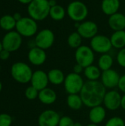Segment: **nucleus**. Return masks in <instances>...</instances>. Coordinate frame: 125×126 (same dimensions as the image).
Returning <instances> with one entry per match:
<instances>
[{"instance_id":"obj_1","label":"nucleus","mask_w":125,"mask_h":126,"mask_svg":"<svg viewBox=\"0 0 125 126\" xmlns=\"http://www.w3.org/2000/svg\"><path fill=\"white\" fill-rule=\"evenodd\" d=\"M106 92L105 87L99 80H88L85 82L80 95L83 105L91 109L102 105Z\"/></svg>"},{"instance_id":"obj_2","label":"nucleus","mask_w":125,"mask_h":126,"mask_svg":"<svg viewBox=\"0 0 125 126\" xmlns=\"http://www.w3.org/2000/svg\"><path fill=\"white\" fill-rule=\"evenodd\" d=\"M49 0H32L27 5L29 16L36 21L46 19L49 16Z\"/></svg>"},{"instance_id":"obj_3","label":"nucleus","mask_w":125,"mask_h":126,"mask_svg":"<svg viewBox=\"0 0 125 126\" xmlns=\"http://www.w3.org/2000/svg\"><path fill=\"white\" fill-rule=\"evenodd\" d=\"M66 14L70 19L79 23L85 20L88 15L87 5L79 0L72 1L66 7Z\"/></svg>"},{"instance_id":"obj_4","label":"nucleus","mask_w":125,"mask_h":126,"mask_svg":"<svg viewBox=\"0 0 125 126\" xmlns=\"http://www.w3.org/2000/svg\"><path fill=\"white\" fill-rule=\"evenodd\" d=\"M10 72L13 78L20 83H27L30 82L33 73L31 67L24 62H16L13 63L11 66Z\"/></svg>"},{"instance_id":"obj_5","label":"nucleus","mask_w":125,"mask_h":126,"mask_svg":"<svg viewBox=\"0 0 125 126\" xmlns=\"http://www.w3.org/2000/svg\"><path fill=\"white\" fill-rule=\"evenodd\" d=\"M38 24L35 20L29 17H22L16 22L15 30L22 36L30 38L38 33Z\"/></svg>"},{"instance_id":"obj_6","label":"nucleus","mask_w":125,"mask_h":126,"mask_svg":"<svg viewBox=\"0 0 125 126\" xmlns=\"http://www.w3.org/2000/svg\"><path fill=\"white\" fill-rule=\"evenodd\" d=\"M85 84L84 80L81 75L71 72L66 75L63 83L64 89L68 94H80Z\"/></svg>"},{"instance_id":"obj_7","label":"nucleus","mask_w":125,"mask_h":126,"mask_svg":"<svg viewBox=\"0 0 125 126\" xmlns=\"http://www.w3.org/2000/svg\"><path fill=\"white\" fill-rule=\"evenodd\" d=\"M74 58L76 63H78L85 68L94 63L95 60V52L91 47L82 45L75 50Z\"/></svg>"},{"instance_id":"obj_8","label":"nucleus","mask_w":125,"mask_h":126,"mask_svg":"<svg viewBox=\"0 0 125 126\" xmlns=\"http://www.w3.org/2000/svg\"><path fill=\"white\" fill-rule=\"evenodd\" d=\"M90 47L94 52L101 55L108 53L113 48L110 38L102 34H97L92 38L90 41Z\"/></svg>"},{"instance_id":"obj_9","label":"nucleus","mask_w":125,"mask_h":126,"mask_svg":"<svg viewBox=\"0 0 125 126\" xmlns=\"http://www.w3.org/2000/svg\"><path fill=\"white\" fill-rule=\"evenodd\" d=\"M3 49L13 52L17 51L22 44V36L16 31L12 30L7 32L3 37L2 40Z\"/></svg>"},{"instance_id":"obj_10","label":"nucleus","mask_w":125,"mask_h":126,"mask_svg":"<svg viewBox=\"0 0 125 126\" xmlns=\"http://www.w3.org/2000/svg\"><path fill=\"white\" fill-rule=\"evenodd\" d=\"M55 40V36L53 31L50 29L45 28L38 32L34 41L36 47L46 50L53 46Z\"/></svg>"},{"instance_id":"obj_11","label":"nucleus","mask_w":125,"mask_h":126,"mask_svg":"<svg viewBox=\"0 0 125 126\" xmlns=\"http://www.w3.org/2000/svg\"><path fill=\"white\" fill-rule=\"evenodd\" d=\"M121 94L117 90L111 89L106 92L102 103L107 110L113 111L118 110L121 107Z\"/></svg>"},{"instance_id":"obj_12","label":"nucleus","mask_w":125,"mask_h":126,"mask_svg":"<svg viewBox=\"0 0 125 126\" xmlns=\"http://www.w3.org/2000/svg\"><path fill=\"white\" fill-rule=\"evenodd\" d=\"M77 32L83 39H91L98 34V26L93 21H83L79 23Z\"/></svg>"},{"instance_id":"obj_13","label":"nucleus","mask_w":125,"mask_h":126,"mask_svg":"<svg viewBox=\"0 0 125 126\" xmlns=\"http://www.w3.org/2000/svg\"><path fill=\"white\" fill-rule=\"evenodd\" d=\"M60 116L58 112L52 109H47L41 113L38 117L39 126H58Z\"/></svg>"},{"instance_id":"obj_14","label":"nucleus","mask_w":125,"mask_h":126,"mask_svg":"<svg viewBox=\"0 0 125 126\" xmlns=\"http://www.w3.org/2000/svg\"><path fill=\"white\" fill-rule=\"evenodd\" d=\"M120 77L121 76L116 70L111 69L102 72L100 82L106 89H113L116 87H118Z\"/></svg>"},{"instance_id":"obj_15","label":"nucleus","mask_w":125,"mask_h":126,"mask_svg":"<svg viewBox=\"0 0 125 126\" xmlns=\"http://www.w3.org/2000/svg\"><path fill=\"white\" fill-rule=\"evenodd\" d=\"M30 83L31 86L37 89L38 91L46 88L49 83L47 73L41 69L33 72Z\"/></svg>"},{"instance_id":"obj_16","label":"nucleus","mask_w":125,"mask_h":126,"mask_svg":"<svg viewBox=\"0 0 125 126\" xmlns=\"http://www.w3.org/2000/svg\"><path fill=\"white\" fill-rule=\"evenodd\" d=\"M29 61L34 66H41L46 61V51L43 49H41L38 47L30 48L28 55Z\"/></svg>"},{"instance_id":"obj_17","label":"nucleus","mask_w":125,"mask_h":126,"mask_svg":"<svg viewBox=\"0 0 125 126\" xmlns=\"http://www.w3.org/2000/svg\"><path fill=\"white\" fill-rule=\"evenodd\" d=\"M106 109L102 105L91 108L88 113V118L91 123L99 125L102 123L106 118Z\"/></svg>"},{"instance_id":"obj_18","label":"nucleus","mask_w":125,"mask_h":126,"mask_svg":"<svg viewBox=\"0 0 125 126\" xmlns=\"http://www.w3.org/2000/svg\"><path fill=\"white\" fill-rule=\"evenodd\" d=\"M108 26L113 31H119L125 30V15L117 12L108 18Z\"/></svg>"},{"instance_id":"obj_19","label":"nucleus","mask_w":125,"mask_h":126,"mask_svg":"<svg viewBox=\"0 0 125 126\" xmlns=\"http://www.w3.org/2000/svg\"><path fill=\"white\" fill-rule=\"evenodd\" d=\"M57 94L51 88L46 87L41 91L38 94V100L44 105H52L57 100Z\"/></svg>"},{"instance_id":"obj_20","label":"nucleus","mask_w":125,"mask_h":126,"mask_svg":"<svg viewBox=\"0 0 125 126\" xmlns=\"http://www.w3.org/2000/svg\"><path fill=\"white\" fill-rule=\"evenodd\" d=\"M119 0H102L101 2V10L106 16H111L117 12L120 8Z\"/></svg>"},{"instance_id":"obj_21","label":"nucleus","mask_w":125,"mask_h":126,"mask_svg":"<svg viewBox=\"0 0 125 126\" xmlns=\"http://www.w3.org/2000/svg\"><path fill=\"white\" fill-rule=\"evenodd\" d=\"M113 48L121 49L125 47V30L113 31L110 37Z\"/></svg>"},{"instance_id":"obj_22","label":"nucleus","mask_w":125,"mask_h":126,"mask_svg":"<svg viewBox=\"0 0 125 126\" xmlns=\"http://www.w3.org/2000/svg\"><path fill=\"white\" fill-rule=\"evenodd\" d=\"M47 75L49 81L52 84L55 86L63 84L66 76L62 70L59 69H52L48 72Z\"/></svg>"},{"instance_id":"obj_23","label":"nucleus","mask_w":125,"mask_h":126,"mask_svg":"<svg viewBox=\"0 0 125 126\" xmlns=\"http://www.w3.org/2000/svg\"><path fill=\"white\" fill-rule=\"evenodd\" d=\"M102 72L98 67V66L92 64V65H90L84 69L83 74L88 80L96 81V80H99L100 79Z\"/></svg>"},{"instance_id":"obj_24","label":"nucleus","mask_w":125,"mask_h":126,"mask_svg":"<svg viewBox=\"0 0 125 126\" xmlns=\"http://www.w3.org/2000/svg\"><path fill=\"white\" fill-rule=\"evenodd\" d=\"M66 103L69 108L74 111H78L81 109L83 106V102L80 94H68Z\"/></svg>"},{"instance_id":"obj_25","label":"nucleus","mask_w":125,"mask_h":126,"mask_svg":"<svg viewBox=\"0 0 125 126\" xmlns=\"http://www.w3.org/2000/svg\"><path fill=\"white\" fill-rule=\"evenodd\" d=\"M113 65V58L111 55H110L109 53H105L99 56L97 61V66L102 72L112 69Z\"/></svg>"},{"instance_id":"obj_26","label":"nucleus","mask_w":125,"mask_h":126,"mask_svg":"<svg viewBox=\"0 0 125 126\" xmlns=\"http://www.w3.org/2000/svg\"><path fill=\"white\" fill-rule=\"evenodd\" d=\"M16 21L11 15H4L0 18V27L7 32L13 30L16 26Z\"/></svg>"},{"instance_id":"obj_27","label":"nucleus","mask_w":125,"mask_h":126,"mask_svg":"<svg viewBox=\"0 0 125 126\" xmlns=\"http://www.w3.org/2000/svg\"><path fill=\"white\" fill-rule=\"evenodd\" d=\"M66 15V10L60 4H56L54 7H50L49 10V17L56 21L63 20Z\"/></svg>"},{"instance_id":"obj_28","label":"nucleus","mask_w":125,"mask_h":126,"mask_svg":"<svg viewBox=\"0 0 125 126\" xmlns=\"http://www.w3.org/2000/svg\"><path fill=\"white\" fill-rule=\"evenodd\" d=\"M83 38H82V36L77 31L73 32L68 36L67 44L69 47L77 49V48L83 45Z\"/></svg>"},{"instance_id":"obj_29","label":"nucleus","mask_w":125,"mask_h":126,"mask_svg":"<svg viewBox=\"0 0 125 126\" xmlns=\"http://www.w3.org/2000/svg\"><path fill=\"white\" fill-rule=\"evenodd\" d=\"M38 94H39V91L35 89V87H33L32 86H28L24 92L25 97H27V99L29 100H35L36 98L38 97Z\"/></svg>"},{"instance_id":"obj_30","label":"nucleus","mask_w":125,"mask_h":126,"mask_svg":"<svg viewBox=\"0 0 125 126\" xmlns=\"http://www.w3.org/2000/svg\"><path fill=\"white\" fill-rule=\"evenodd\" d=\"M105 126H125V122L122 117L116 116L108 119Z\"/></svg>"},{"instance_id":"obj_31","label":"nucleus","mask_w":125,"mask_h":126,"mask_svg":"<svg viewBox=\"0 0 125 126\" xmlns=\"http://www.w3.org/2000/svg\"><path fill=\"white\" fill-rule=\"evenodd\" d=\"M13 122L11 116L7 114H0V126H10Z\"/></svg>"},{"instance_id":"obj_32","label":"nucleus","mask_w":125,"mask_h":126,"mask_svg":"<svg viewBox=\"0 0 125 126\" xmlns=\"http://www.w3.org/2000/svg\"><path fill=\"white\" fill-rule=\"evenodd\" d=\"M116 61L121 67L125 68V47L119 49L118 52L116 55Z\"/></svg>"},{"instance_id":"obj_33","label":"nucleus","mask_w":125,"mask_h":126,"mask_svg":"<svg viewBox=\"0 0 125 126\" xmlns=\"http://www.w3.org/2000/svg\"><path fill=\"white\" fill-rule=\"evenodd\" d=\"M74 123L73 119L69 116H63L60 117L58 126H74Z\"/></svg>"},{"instance_id":"obj_34","label":"nucleus","mask_w":125,"mask_h":126,"mask_svg":"<svg viewBox=\"0 0 125 126\" xmlns=\"http://www.w3.org/2000/svg\"><path fill=\"white\" fill-rule=\"evenodd\" d=\"M118 88H119V91H121L122 92L125 94V74L120 77Z\"/></svg>"},{"instance_id":"obj_35","label":"nucleus","mask_w":125,"mask_h":126,"mask_svg":"<svg viewBox=\"0 0 125 126\" xmlns=\"http://www.w3.org/2000/svg\"><path fill=\"white\" fill-rule=\"evenodd\" d=\"M84 69L85 68L83 67L81 65H80L78 63H76L73 67V72H74L76 74H78V75H81L82 73H83Z\"/></svg>"},{"instance_id":"obj_36","label":"nucleus","mask_w":125,"mask_h":126,"mask_svg":"<svg viewBox=\"0 0 125 126\" xmlns=\"http://www.w3.org/2000/svg\"><path fill=\"white\" fill-rule=\"evenodd\" d=\"M10 52L4 49H3L1 52H0V59L2 61H6L10 58Z\"/></svg>"},{"instance_id":"obj_37","label":"nucleus","mask_w":125,"mask_h":126,"mask_svg":"<svg viewBox=\"0 0 125 126\" xmlns=\"http://www.w3.org/2000/svg\"><path fill=\"white\" fill-rule=\"evenodd\" d=\"M13 18H15V20L16 21H19V20H20V19H21V18L23 17L20 13H15L13 15Z\"/></svg>"},{"instance_id":"obj_38","label":"nucleus","mask_w":125,"mask_h":126,"mask_svg":"<svg viewBox=\"0 0 125 126\" xmlns=\"http://www.w3.org/2000/svg\"><path fill=\"white\" fill-rule=\"evenodd\" d=\"M121 108L125 111V94L122 96V101H121Z\"/></svg>"},{"instance_id":"obj_39","label":"nucleus","mask_w":125,"mask_h":126,"mask_svg":"<svg viewBox=\"0 0 125 126\" xmlns=\"http://www.w3.org/2000/svg\"><path fill=\"white\" fill-rule=\"evenodd\" d=\"M49 4L50 7H54V6H55L56 4H57V1H56V0H49Z\"/></svg>"},{"instance_id":"obj_40","label":"nucleus","mask_w":125,"mask_h":126,"mask_svg":"<svg viewBox=\"0 0 125 126\" xmlns=\"http://www.w3.org/2000/svg\"><path fill=\"white\" fill-rule=\"evenodd\" d=\"M18 1L23 4H27L28 5L32 0H18Z\"/></svg>"},{"instance_id":"obj_41","label":"nucleus","mask_w":125,"mask_h":126,"mask_svg":"<svg viewBox=\"0 0 125 126\" xmlns=\"http://www.w3.org/2000/svg\"><path fill=\"white\" fill-rule=\"evenodd\" d=\"M74 126H83V124L81 123H80V122H76V123H74Z\"/></svg>"},{"instance_id":"obj_42","label":"nucleus","mask_w":125,"mask_h":126,"mask_svg":"<svg viewBox=\"0 0 125 126\" xmlns=\"http://www.w3.org/2000/svg\"><path fill=\"white\" fill-rule=\"evenodd\" d=\"M3 49V45H2V42H1V41H0V52H1V51Z\"/></svg>"},{"instance_id":"obj_43","label":"nucleus","mask_w":125,"mask_h":126,"mask_svg":"<svg viewBox=\"0 0 125 126\" xmlns=\"http://www.w3.org/2000/svg\"><path fill=\"white\" fill-rule=\"evenodd\" d=\"M86 126H98V125H97V124H94V123H89V124H88Z\"/></svg>"},{"instance_id":"obj_44","label":"nucleus","mask_w":125,"mask_h":126,"mask_svg":"<svg viewBox=\"0 0 125 126\" xmlns=\"http://www.w3.org/2000/svg\"><path fill=\"white\" fill-rule=\"evenodd\" d=\"M1 89H2V84H1V82L0 81V92L1 91Z\"/></svg>"},{"instance_id":"obj_45","label":"nucleus","mask_w":125,"mask_h":126,"mask_svg":"<svg viewBox=\"0 0 125 126\" xmlns=\"http://www.w3.org/2000/svg\"><path fill=\"white\" fill-rule=\"evenodd\" d=\"M1 65H0V71H1Z\"/></svg>"}]
</instances>
